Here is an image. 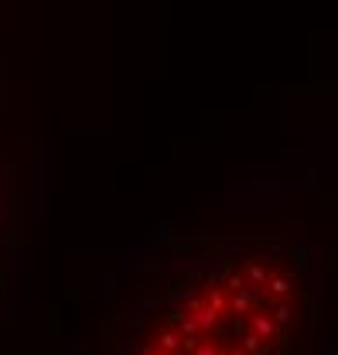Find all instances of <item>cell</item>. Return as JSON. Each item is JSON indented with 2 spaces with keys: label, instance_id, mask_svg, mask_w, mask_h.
Listing matches in <instances>:
<instances>
[{
  "label": "cell",
  "instance_id": "9",
  "mask_svg": "<svg viewBox=\"0 0 338 355\" xmlns=\"http://www.w3.org/2000/svg\"><path fill=\"white\" fill-rule=\"evenodd\" d=\"M243 287H250L246 273H229V277H226V290H229V294H236V290H243Z\"/></svg>",
  "mask_w": 338,
  "mask_h": 355
},
{
  "label": "cell",
  "instance_id": "3",
  "mask_svg": "<svg viewBox=\"0 0 338 355\" xmlns=\"http://www.w3.org/2000/svg\"><path fill=\"white\" fill-rule=\"evenodd\" d=\"M158 349H161V352H168V355L184 352V335H181V332H174V328H165V332L158 335Z\"/></svg>",
  "mask_w": 338,
  "mask_h": 355
},
{
  "label": "cell",
  "instance_id": "7",
  "mask_svg": "<svg viewBox=\"0 0 338 355\" xmlns=\"http://www.w3.org/2000/svg\"><path fill=\"white\" fill-rule=\"evenodd\" d=\"M273 297H284V294H291V280L287 277H266V283H263Z\"/></svg>",
  "mask_w": 338,
  "mask_h": 355
},
{
  "label": "cell",
  "instance_id": "13",
  "mask_svg": "<svg viewBox=\"0 0 338 355\" xmlns=\"http://www.w3.org/2000/svg\"><path fill=\"white\" fill-rule=\"evenodd\" d=\"M140 355H168V352H161V349H144Z\"/></svg>",
  "mask_w": 338,
  "mask_h": 355
},
{
  "label": "cell",
  "instance_id": "8",
  "mask_svg": "<svg viewBox=\"0 0 338 355\" xmlns=\"http://www.w3.org/2000/svg\"><path fill=\"white\" fill-rule=\"evenodd\" d=\"M246 280L256 283V287H263V283H266V266L260 263V260H250V263H246Z\"/></svg>",
  "mask_w": 338,
  "mask_h": 355
},
{
  "label": "cell",
  "instance_id": "5",
  "mask_svg": "<svg viewBox=\"0 0 338 355\" xmlns=\"http://www.w3.org/2000/svg\"><path fill=\"white\" fill-rule=\"evenodd\" d=\"M191 318L198 321V328H202V335H205V332H215V328H219V321H222V314H219V311H212L209 304H205V308H202L198 314H191Z\"/></svg>",
  "mask_w": 338,
  "mask_h": 355
},
{
  "label": "cell",
  "instance_id": "6",
  "mask_svg": "<svg viewBox=\"0 0 338 355\" xmlns=\"http://www.w3.org/2000/svg\"><path fill=\"white\" fill-rule=\"evenodd\" d=\"M270 318H273L277 325H291L294 308H291V304H284V301H277V304H270Z\"/></svg>",
  "mask_w": 338,
  "mask_h": 355
},
{
  "label": "cell",
  "instance_id": "12",
  "mask_svg": "<svg viewBox=\"0 0 338 355\" xmlns=\"http://www.w3.org/2000/svg\"><path fill=\"white\" fill-rule=\"evenodd\" d=\"M219 355H246V352H243V345H240V349H219Z\"/></svg>",
  "mask_w": 338,
  "mask_h": 355
},
{
  "label": "cell",
  "instance_id": "4",
  "mask_svg": "<svg viewBox=\"0 0 338 355\" xmlns=\"http://www.w3.org/2000/svg\"><path fill=\"white\" fill-rule=\"evenodd\" d=\"M205 304H209L212 311L226 314V311H229V290H226V287H209V294H205Z\"/></svg>",
  "mask_w": 338,
  "mask_h": 355
},
{
  "label": "cell",
  "instance_id": "10",
  "mask_svg": "<svg viewBox=\"0 0 338 355\" xmlns=\"http://www.w3.org/2000/svg\"><path fill=\"white\" fill-rule=\"evenodd\" d=\"M260 349H263V338L250 332V335L243 338V352H246V355H256V352H260Z\"/></svg>",
  "mask_w": 338,
  "mask_h": 355
},
{
  "label": "cell",
  "instance_id": "11",
  "mask_svg": "<svg viewBox=\"0 0 338 355\" xmlns=\"http://www.w3.org/2000/svg\"><path fill=\"white\" fill-rule=\"evenodd\" d=\"M219 349H222L219 342H202V338H198V345H195L191 352L195 355H219Z\"/></svg>",
  "mask_w": 338,
  "mask_h": 355
},
{
  "label": "cell",
  "instance_id": "2",
  "mask_svg": "<svg viewBox=\"0 0 338 355\" xmlns=\"http://www.w3.org/2000/svg\"><path fill=\"white\" fill-rule=\"evenodd\" d=\"M250 328H253V335H260L263 342H270V338H273V332H277V321H273L270 314L250 311Z\"/></svg>",
  "mask_w": 338,
  "mask_h": 355
},
{
  "label": "cell",
  "instance_id": "1",
  "mask_svg": "<svg viewBox=\"0 0 338 355\" xmlns=\"http://www.w3.org/2000/svg\"><path fill=\"white\" fill-rule=\"evenodd\" d=\"M229 311H233V314H250V311H256L253 287H243V290H236V294L229 297Z\"/></svg>",
  "mask_w": 338,
  "mask_h": 355
}]
</instances>
